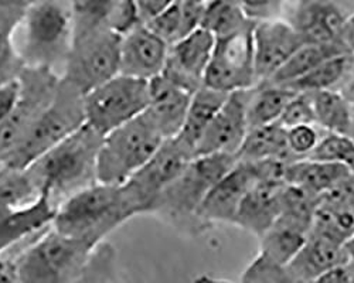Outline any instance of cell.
<instances>
[{"mask_svg":"<svg viewBox=\"0 0 354 283\" xmlns=\"http://www.w3.org/2000/svg\"><path fill=\"white\" fill-rule=\"evenodd\" d=\"M351 104H354V61H353V67L351 71L347 77V79L344 81V84L342 85V88L339 90Z\"/></svg>","mask_w":354,"mask_h":283,"instance_id":"obj_47","label":"cell"},{"mask_svg":"<svg viewBox=\"0 0 354 283\" xmlns=\"http://www.w3.org/2000/svg\"><path fill=\"white\" fill-rule=\"evenodd\" d=\"M248 90L228 94L227 99L200 139L196 148V156L213 153L239 155L248 132Z\"/></svg>","mask_w":354,"mask_h":283,"instance_id":"obj_17","label":"cell"},{"mask_svg":"<svg viewBox=\"0 0 354 283\" xmlns=\"http://www.w3.org/2000/svg\"><path fill=\"white\" fill-rule=\"evenodd\" d=\"M343 51H350V50L342 41L305 43L290 55V59L274 74V77L270 81H265V82L288 85L306 75L320 63L328 60L329 57Z\"/></svg>","mask_w":354,"mask_h":283,"instance_id":"obj_29","label":"cell"},{"mask_svg":"<svg viewBox=\"0 0 354 283\" xmlns=\"http://www.w3.org/2000/svg\"><path fill=\"white\" fill-rule=\"evenodd\" d=\"M5 164V162H3V159L2 157H0V167H2Z\"/></svg>","mask_w":354,"mask_h":283,"instance_id":"obj_50","label":"cell"},{"mask_svg":"<svg viewBox=\"0 0 354 283\" xmlns=\"http://www.w3.org/2000/svg\"><path fill=\"white\" fill-rule=\"evenodd\" d=\"M288 162H244L239 160L205 195L197 211V222L201 233L218 224L234 225L235 217L250 188L261 177L283 179ZM285 180V179H283Z\"/></svg>","mask_w":354,"mask_h":283,"instance_id":"obj_8","label":"cell"},{"mask_svg":"<svg viewBox=\"0 0 354 283\" xmlns=\"http://www.w3.org/2000/svg\"><path fill=\"white\" fill-rule=\"evenodd\" d=\"M285 180L261 177L250 188L235 217L234 225L259 238L275 224L281 214Z\"/></svg>","mask_w":354,"mask_h":283,"instance_id":"obj_20","label":"cell"},{"mask_svg":"<svg viewBox=\"0 0 354 283\" xmlns=\"http://www.w3.org/2000/svg\"><path fill=\"white\" fill-rule=\"evenodd\" d=\"M309 159L346 164L354 168V139L347 135L324 132Z\"/></svg>","mask_w":354,"mask_h":283,"instance_id":"obj_36","label":"cell"},{"mask_svg":"<svg viewBox=\"0 0 354 283\" xmlns=\"http://www.w3.org/2000/svg\"><path fill=\"white\" fill-rule=\"evenodd\" d=\"M131 218L133 214L122 187L97 182L57 207L53 226L66 235L97 245Z\"/></svg>","mask_w":354,"mask_h":283,"instance_id":"obj_4","label":"cell"},{"mask_svg":"<svg viewBox=\"0 0 354 283\" xmlns=\"http://www.w3.org/2000/svg\"><path fill=\"white\" fill-rule=\"evenodd\" d=\"M193 157L192 152L176 137L166 139L151 160L121 186L133 217L149 215L160 194Z\"/></svg>","mask_w":354,"mask_h":283,"instance_id":"obj_11","label":"cell"},{"mask_svg":"<svg viewBox=\"0 0 354 283\" xmlns=\"http://www.w3.org/2000/svg\"><path fill=\"white\" fill-rule=\"evenodd\" d=\"M44 195L27 167H0V215L36 203Z\"/></svg>","mask_w":354,"mask_h":283,"instance_id":"obj_26","label":"cell"},{"mask_svg":"<svg viewBox=\"0 0 354 283\" xmlns=\"http://www.w3.org/2000/svg\"><path fill=\"white\" fill-rule=\"evenodd\" d=\"M102 139L104 135L85 122L27 166L41 193L55 208L73 194L98 182L97 162Z\"/></svg>","mask_w":354,"mask_h":283,"instance_id":"obj_2","label":"cell"},{"mask_svg":"<svg viewBox=\"0 0 354 283\" xmlns=\"http://www.w3.org/2000/svg\"><path fill=\"white\" fill-rule=\"evenodd\" d=\"M216 36L207 28L198 27L170 46L163 75L180 87L194 92L204 84L210 64Z\"/></svg>","mask_w":354,"mask_h":283,"instance_id":"obj_16","label":"cell"},{"mask_svg":"<svg viewBox=\"0 0 354 283\" xmlns=\"http://www.w3.org/2000/svg\"><path fill=\"white\" fill-rule=\"evenodd\" d=\"M353 13L354 0H286L282 17L305 43H336Z\"/></svg>","mask_w":354,"mask_h":283,"instance_id":"obj_14","label":"cell"},{"mask_svg":"<svg viewBox=\"0 0 354 283\" xmlns=\"http://www.w3.org/2000/svg\"><path fill=\"white\" fill-rule=\"evenodd\" d=\"M115 260L116 255L113 248L102 241L98 244L86 261L84 272L80 282H101V280H115Z\"/></svg>","mask_w":354,"mask_h":283,"instance_id":"obj_37","label":"cell"},{"mask_svg":"<svg viewBox=\"0 0 354 283\" xmlns=\"http://www.w3.org/2000/svg\"><path fill=\"white\" fill-rule=\"evenodd\" d=\"M37 0H0V28L15 33Z\"/></svg>","mask_w":354,"mask_h":283,"instance_id":"obj_43","label":"cell"},{"mask_svg":"<svg viewBox=\"0 0 354 283\" xmlns=\"http://www.w3.org/2000/svg\"><path fill=\"white\" fill-rule=\"evenodd\" d=\"M350 173L351 168L346 164L305 157L288 162L283 179L288 184L298 186L317 197H322Z\"/></svg>","mask_w":354,"mask_h":283,"instance_id":"obj_23","label":"cell"},{"mask_svg":"<svg viewBox=\"0 0 354 283\" xmlns=\"http://www.w3.org/2000/svg\"><path fill=\"white\" fill-rule=\"evenodd\" d=\"M227 97V92L210 88L204 84L197 91H194L183 128L179 135L176 136V139L185 148H187L193 156H196V148L200 139L203 137L205 129L209 128L210 122L216 117V113L218 112Z\"/></svg>","mask_w":354,"mask_h":283,"instance_id":"obj_24","label":"cell"},{"mask_svg":"<svg viewBox=\"0 0 354 283\" xmlns=\"http://www.w3.org/2000/svg\"><path fill=\"white\" fill-rule=\"evenodd\" d=\"M347 261L348 257L344 245L316 234H309L285 271L290 283L319 282L324 273Z\"/></svg>","mask_w":354,"mask_h":283,"instance_id":"obj_22","label":"cell"},{"mask_svg":"<svg viewBox=\"0 0 354 283\" xmlns=\"http://www.w3.org/2000/svg\"><path fill=\"white\" fill-rule=\"evenodd\" d=\"M254 23L247 17L239 0H210L204 5L201 27L216 37L243 30Z\"/></svg>","mask_w":354,"mask_h":283,"instance_id":"obj_33","label":"cell"},{"mask_svg":"<svg viewBox=\"0 0 354 283\" xmlns=\"http://www.w3.org/2000/svg\"><path fill=\"white\" fill-rule=\"evenodd\" d=\"M55 210L47 195H41L30 206L0 215V257L23 248L51 226Z\"/></svg>","mask_w":354,"mask_h":283,"instance_id":"obj_21","label":"cell"},{"mask_svg":"<svg viewBox=\"0 0 354 283\" xmlns=\"http://www.w3.org/2000/svg\"><path fill=\"white\" fill-rule=\"evenodd\" d=\"M239 162L237 155L213 153L193 157L160 194L149 215L187 235L201 233L197 211L212 187Z\"/></svg>","mask_w":354,"mask_h":283,"instance_id":"obj_3","label":"cell"},{"mask_svg":"<svg viewBox=\"0 0 354 283\" xmlns=\"http://www.w3.org/2000/svg\"><path fill=\"white\" fill-rule=\"evenodd\" d=\"M353 173H354V168H353Z\"/></svg>","mask_w":354,"mask_h":283,"instance_id":"obj_52","label":"cell"},{"mask_svg":"<svg viewBox=\"0 0 354 283\" xmlns=\"http://www.w3.org/2000/svg\"><path fill=\"white\" fill-rule=\"evenodd\" d=\"M13 35L0 28V85L19 77L26 67L13 41Z\"/></svg>","mask_w":354,"mask_h":283,"instance_id":"obj_41","label":"cell"},{"mask_svg":"<svg viewBox=\"0 0 354 283\" xmlns=\"http://www.w3.org/2000/svg\"><path fill=\"white\" fill-rule=\"evenodd\" d=\"M316 125L323 130L353 137V104L339 91L312 92Z\"/></svg>","mask_w":354,"mask_h":283,"instance_id":"obj_30","label":"cell"},{"mask_svg":"<svg viewBox=\"0 0 354 283\" xmlns=\"http://www.w3.org/2000/svg\"><path fill=\"white\" fill-rule=\"evenodd\" d=\"M185 2L193 3V5H198V6H204L205 3L210 2V0H185Z\"/></svg>","mask_w":354,"mask_h":283,"instance_id":"obj_49","label":"cell"},{"mask_svg":"<svg viewBox=\"0 0 354 283\" xmlns=\"http://www.w3.org/2000/svg\"><path fill=\"white\" fill-rule=\"evenodd\" d=\"M149 102V81L120 72L84 95L85 122L101 135L142 113Z\"/></svg>","mask_w":354,"mask_h":283,"instance_id":"obj_9","label":"cell"},{"mask_svg":"<svg viewBox=\"0 0 354 283\" xmlns=\"http://www.w3.org/2000/svg\"><path fill=\"white\" fill-rule=\"evenodd\" d=\"M254 24L235 33L216 37L212 60L204 75V85L227 94L254 87L257 84L252 44Z\"/></svg>","mask_w":354,"mask_h":283,"instance_id":"obj_13","label":"cell"},{"mask_svg":"<svg viewBox=\"0 0 354 283\" xmlns=\"http://www.w3.org/2000/svg\"><path fill=\"white\" fill-rule=\"evenodd\" d=\"M243 282H290L285 268H281L257 255L255 260L247 266L241 276Z\"/></svg>","mask_w":354,"mask_h":283,"instance_id":"obj_42","label":"cell"},{"mask_svg":"<svg viewBox=\"0 0 354 283\" xmlns=\"http://www.w3.org/2000/svg\"><path fill=\"white\" fill-rule=\"evenodd\" d=\"M324 132L326 130H323L316 124H306L288 128L286 144L292 160L308 157L317 146L319 140L322 139Z\"/></svg>","mask_w":354,"mask_h":283,"instance_id":"obj_39","label":"cell"},{"mask_svg":"<svg viewBox=\"0 0 354 283\" xmlns=\"http://www.w3.org/2000/svg\"><path fill=\"white\" fill-rule=\"evenodd\" d=\"M344 248H346V252H347L348 261L354 265V235H353V237L346 242Z\"/></svg>","mask_w":354,"mask_h":283,"instance_id":"obj_48","label":"cell"},{"mask_svg":"<svg viewBox=\"0 0 354 283\" xmlns=\"http://www.w3.org/2000/svg\"><path fill=\"white\" fill-rule=\"evenodd\" d=\"M116 0H71L74 36L111 28V17Z\"/></svg>","mask_w":354,"mask_h":283,"instance_id":"obj_35","label":"cell"},{"mask_svg":"<svg viewBox=\"0 0 354 283\" xmlns=\"http://www.w3.org/2000/svg\"><path fill=\"white\" fill-rule=\"evenodd\" d=\"M97 245L66 235L51 225L26 246L12 249L0 258V280L80 282L86 261Z\"/></svg>","mask_w":354,"mask_h":283,"instance_id":"obj_1","label":"cell"},{"mask_svg":"<svg viewBox=\"0 0 354 283\" xmlns=\"http://www.w3.org/2000/svg\"><path fill=\"white\" fill-rule=\"evenodd\" d=\"M169 50L170 44L139 24L121 37V72L149 81L163 72Z\"/></svg>","mask_w":354,"mask_h":283,"instance_id":"obj_18","label":"cell"},{"mask_svg":"<svg viewBox=\"0 0 354 283\" xmlns=\"http://www.w3.org/2000/svg\"><path fill=\"white\" fill-rule=\"evenodd\" d=\"M193 94L163 74L149 79V102L145 112L165 139L176 137L182 130Z\"/></svg>","mask_w":354,"mask_h":283,"instance_id":"obj_19","label":"cell"},{"mask_svg":"<svg viewBox=\"0 0 354 283\" xmlns=\"http://www.w3.org/2000/svg\"><path fill=\"white\" fill-rule=\"evenodd\" d=\"M309 234H316L333 242L346 245V242L354 235L353 208L320 200L315 211Z\"/></svg>","mask_w":354,"mask_h":283,"instance_id":"obj_32","label":"cell"},{"mask_svg":"<svg viewBox=\"0 0 354 283\" xmlns=\"http://www.w3.org/2000/svg\"><path fill=\"white\" fill-rule=\"evenodd\" d=\"M257 84L270 81L305 40L283 17L255 21L252 28Z\"/></svg>","mask_w":354,"mask_h":283,"instance_id":"obj_15","label":"cell"},{"mask_svg":"<svg viewBox=\"0 0 354 283\" xmlns=\"http://www.w3.org/2000/svg\"><path fill=\"white\" fill-rule=\"evenodd\" d=\"M306 238L308 234L281 221H275L271 228H268L258 238V255L281 268H286V265L302 248Z\"/></svg>","mask_w":354,"mask_h":283,"instance_id":"obj_31","label":"cell"},{"mask_svg":"<svg viewBox=\"0 0 354 283\" xmlns=\"http://www.w3.org/2000/svg\"><path fill=\"white\" fill-rule=\"evenodd\" d=\"M21 94L20 75L0 85V125H3L13 113Z\"/></svg>","mask_w":354,"mask_h":283,"instance_id":"obj_45","label":"cell"},{"mask_svg":"<svg viewBox=\"0 0 354 283\" xmlns=\"http://www.w3.org/2000/svg\"><path fill=\"white\" fill-rule=\"evenodd\" d=\"M239 160L244 162H292L286 144V129L278 122L250 128L239 150Z\"/></svg>","mask_w":354,"mask_h":283,"instance_id":"obj_25","label":"cell"},{"mask_svg":"<svg viewBox=\"0 0 354 283\" xmlns=\"http://www.w3.org/2000/svg\"><path fill=\"white\" fill-rule=\"evenodd\" d=\"M320 197L293 184H285L282 193V207L277 221L293 226L309 235L313 224L315 211Z\"/></svg>","mask_w":354,"mask_h":283,"instance_id":"obj_34","label":"cell"},{"mask_svg":"<svg viewBox=\"0 0 354 283\" xmlns=\"http://www.w3.org/2000/svg\"><path fill=\"white\" fill-rule=\"evenodd\" d=\"M166 139L143 112L104 135L98 152L97 180L122 186L159 150Z\"/></svg>","mask_w":354,"mask_h":283,"instance_id":"obj_7","label":"cell"},{"mask_svg":"<svg viewBox=\"0 0 354 283\" xmlns=\"http://www.w3.org/2000/svg\"><path fill=\"white\" fill-rule=\"evenodd\" d=\"M354 61L353 51H343L329 57L302 78L293 81L283 87L293 92H317L328 90H340L347 79Z\"/></svg>","mask_w":354,"mask_h":283,"instance_id":"obj_28","label":"cell"},{"mask_svg":"<svg viewBox=\"0 0 354 283\" xmlns=\"http://www.w3.org/2000/svg\"><path fill=\"white\" fill-rule=\"evenodd\" d=\"M21 94L10 118L0 125V157L6 160L30 129L44 108L51 102L62 75L48 67L26 66L20 74Z\"/></svg>","mask_w":354,"mask_h":283,"instance_id":"obj_12","label":"cell"},{"mask_svg":"<svg viewBox=\"0 0 354 283\" xmlns=\"http://www.w3.org/2000/svg\"><path fill=\"white\" fill-rule=\"evenodd\" d=\"M176 0H135L139 19L143 24L155 19L163 10H166Z\"/></svg>","mask_w":354,"mask_h":283,"instance_id":"obj_46","label":"cell"},{"mask_svg":"<svg viewBox=\"0 0 354 283\" xmlns=\"http://www.w3.org/2000/svg\"><path fill=\"white\" fill-rule=\"evenodd\" d=\"M85 124L84 94L62 77L51 102L10 152L5 163L27 167Z\"/></svg>","mask_w":354,"mask_h":283,"instance_id":"obj_6","label":"cell"},{"mask_svg":"<svg viewBox=\"0 0 354 283\" xmlns=\"http://www.w3.org/2000/svg\"><path fill=\"white\" fill-rule=\"evenodd\" d=\"M146 26L170 46L185 37L182 0H176L166 10L147 21Z\"/></svg>","mask_w":354,"mask_h":283,"instance_id":"obj_38","label":"cell"},{"mask_svg":"<svg viewBox=\"0 0 354 283\" xmlns=\"http://www.w3.org/2000/svg\"><path fill=\"white\" fill-rule=\"evenodd\" d=\"M278 124L285 129L298 125L316 124L312 95L309 92H295L286 104Z\"/></svg>","mask_w":354,"mask_h":283,"instance_id":"obj_40","label":"cell"},{"mask_svg":"<svg viewBox=\"0 0 354 283\" xmlns=\"http://www.w3.org/2000/svg\"><path fill=\"white\" fill-rule=\"evenodd\" d=\"M293 95L295 92L283 85L272 82L255 84L248 90V129L277 124Z\"/></svg>","mask_w":354,"mask_h":283,"instance_id":"obj_27","label":"cell"},{"mask_svg":"<svg viewBox=\"0 0 354 283\" xmlns=\"http://www.w3.org/2000/svg\"><path fill=\"white\" fill-rule=\"evenodd\" d=\"M19 52L26 66L48 67L64 64L74 41L71 0H37L21 24Z\"/></svg>","mask_w":354,"mask_h":283,"instance_id":"obj_5","label":"cell"},{"mask_svg":"<svg viewBox=\"0 0 354 283\" xmlns=\"http://www.w3.org/2000/svg\"><path fill=\"white\" fill-rule=\"evenodd\" d=\"M121 35L112 28L74 36L64 63V79L84 95L121 72Z\"/></svg>","mask_w":354,"mask_h":283,"instance_id":"obj_10","label":"cell"},{"mask_svg":"<svg viewBox=\"0 0 354 283\" xmlns=\"http://www.w3.org/2000/svg\"><path fill=\"white\" fill-rule=\"evenodd\" d=\"M247 17L252 21L282 17L286 0H239Z\"/></svg>","mask_w":354,"mask_h":283,"instance_id":"obj_44","label":"cell"},{"mask_svg":"<svg viewBox=\"0 0 354 283\" xmlns=\"http://www.w3.org/2000/svg\"><path fill=\"white\" fill-rule=\"evenodd\" d=\"M353 211H354V204H353Z\"/></svg>","mask_w":354,"mask_h":283,"instance_id":"obj_51","label":"cell"}]
</instances>
